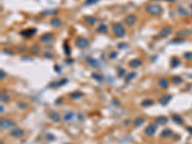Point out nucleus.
<instances>
[{
    "label": "nucleus",
    "instance_id": "obj_33",
    "mask_svg": "<svg viewBox=\"0 0 192 144\" xmlns=\"http://www.w3.org/2000/svg\"><path fill=\"white\" fill-rule=\"evenodd\" d=\"M0 98H1V102H4V103L8 102V101H9V99H10V97H9V96L7 95L6 93H3V92H1Z\"/></svg>",
    "mask_w": 192,
    "mask_h": 144
},
{
    "label": "nucleus",
    "instance_id": "obj_47",
    "mask_svg": "<svg viewBox=\"0 0 192 144\" xmlns=\"http://www.w3.org/2000/svg\"><path fill=\"white\" fill-rule=\"evenodd\" d=\"M47 138H54V136H49V135H47Z\"/></svg>",
    "mask_w": 192,
    "mask_h": 144
},
{
    "label": "nucleus",
    "instance_id": "obj_11",
    "mask_svg": "<svg viewBox=\"0 0 192 144\" xmlns=\"http://www.w3.org/2000/svg\"><path fill=\"white\" fill-rule=\"evenodd\" d=\"M36 32H37V29H26V30H22V31L20 32V35H21L22 37L30 38V37L33 36Z\"/></svg>",
    "mask_w": 192,
    "mask_h": 144
},
{
    "label": "nucleus",
    "instance_id": "obj_36",
    "mask_svg": "<svg viewBox=\"0 0 192 144\" xmlns=\"http://www.w3.org/2000/svg\"><path fill=\"white\" fill-rule=\"evenodd\" d=\"M43 56H44V57H46V58H48V59H52V58H53V54H52V53H50L49 51L44 52V53H43Z\"/></svg>",
    "mask_w": 192,
    "mask_h": 144
},
{
    "label": "nucleus",
    "instance_id": "obj_28",
    "mask_svg": "<svg viewBox=\"0 0 192 144\" xmlns=\"http://www.w3.org/2000/svg\"><path fill=\"white\" fill-rule=\"evenodd\" d=\"M74 117V112H67L64 116H63V120L64 121H70Z\"/></svg>",
    "mask_w": 192,
    "mask_h": 144
},
{
    "label": "nucleus",
    "instance_id": "obj_48",
    "mask_svg": "<svg viewBox=\"0 0 192 144\" xmlns=\"http://www.w3.org/2000/svg\"><path fill=\"white\" fill-rule=\"evenodd\" d=\"M0 109H1V111H0V112H4V108H3V106H1V108H0Z\"/></svg>",
    "mask_w": 192,
    "mask_h": 144
},
{
    "label": "nucleus",
    "instance_id": "obj_12",
    "mask_svg": "<svg viewBox=\"0 0 192 144\" xmlns=\"http://www.w3.org/2000/svg\"><path fill=\"white\" fill-rule=\"evenodd\" d=\"M141 64H142V63H141V61L138 60V59H134V60H132V61L129 62V65H130V67H132V68H137V67H139Z\"/></svg>",
    "mask_w": 192,
    "mask_h": 144
},
{
    "label": "nucleus",
    "instance_id": "obj_40",
    "mask_svg": "<svg viewBox=\"0 0 192 144\" xmlns=\"http://www.w3.org/2000/svg\"><path fill=\"white\" fill-rule=\"evenodd\" d=\"M184 58L185 59H192V53H185Z\"/></svg>",
    "mask_w": 192,
    "mask_h": 144
},
{
    "label": "nucleus",
    "instance_id": "obj_5",
    "mask_svg": "<svg viewBox=\"0 0 192 144\" xmlns=\"http://www.w3.org/2000/svg\"><path fill=\"white\" fill-rule=\"evenodd\" d=\"M75 45L79 48H85L88 45V40H87L85 38L79 37V38H77L76 40H75Z\"/></svg>",
    "mask_w": 192,
    "mask_h": 144
},
{
    "label": "nucleus",
    "instance_id": "obj_44",
    "mask_svg": "<svg viewBox=\"0 0 192 144\" xmlns=\"http://www.w3.org/2000/svg\"><path fill=\"white\" fill-rule=\"evenodd\" d=\"M4 53H8V54H13V51H10V50H4Z\"/></svg>",
    "mask_w": 192,
    "mask_h": 144
},
{
    "label": "nucleus",
    "instance_id": "obj_6",
    "mask_svg": "<svg viewBox=\"0 0 192 144\" xmlns=\"http://www.w3.org/2000/svg\"><path fill=\"white\" fill-rule=\"evenodd\" d=\"M172 27L170 26H165L163 27L160 32H159V38H166L170 34H172Z\"/></svg>",
    "mask_w": 192,
    "mask_h": 144
},
{
    "label": "nucleus",
    "instance_id": "obj_24",
    "mask_svg": "<svg viewBox=\"0 0 192 144\" xmlns=\"http://www.w3.org/2000/svg\"><path fill=\"white\" fill-rule=\"evenodd\" d=\"M172 131L171 130H169V129H165L163 130L162 132H161V136H162V137H168V136H172Z\"/></svg>",
    "mask_w": 192,
    "mask_h": 144
},
{
    "label": "nucleus",
    "instance_id": "obj_41",
    "mask_svg": "<svg viewBox=\"0 0 192 144\" xmlns=\"http://www.w3.org/2000/svg\"><path fill=\"white\" fill-rule=\"evenodd\" d=\"M126 46H127L126 43H120V44H118L117 47L119 48V49H124V47H126Z\"/></svg>",
    "mask_w": 192,
    "mask_h": 144
},
{
    "label": "nucleus",
    "instance_id": "obj_45",
    "mask_svg": "<svg viewBox=\"0 0 192 144\" xmlns=\"http://www.w3.org/2000/svg\"><path fill=\"white\" fill-rule=\"evenodd\" d=\"M61 101V98H60V99H58V100H56V105H58V104H61V103H60Z\"/></svg>",
    "mask_w": 192,
    "mask_h": 144
},
{
    "label": "nucleus",
    "instance_id": "obj_22",
    "mask_svg": "<svg viewBox=\"0 0 192 144\" xmlns=\"http://www.w3.org/2000/svg\"><path fill=\"white\" fill-rule=\"evenodd\" d=\"M180 64H181V61H180L179 58H177V57L172 58V60H171V66L172 67H177Z\"/></svg>",
    "mask_w": 192,
    "mask_h": 144
},
{
    "label": "nucleus",
    "instance_id": "obj_38",
    "mask_svg": "<svg viewBox=\"0 0 192 144\" xmlns=\"http://www.w3.org/2000/svg\"><path fill=\"white\" fill-rule=\"evenodd\" d=\"M125 75V69H120V71H119V73H118V77H123Z\"/></svg>",
    "mask_w": 192,
    "mask_h": 144
},
{
    "label": "nucleus",
    "instance_id": "obj_50",
    "mask_svg": "<svg viewBox=\"0 0 192 144\" xmlns=\"http://www.w3.org/2000/svg\"><path fill=\"white\" fill-rule=\"evenodd\" d=\"M166 1H171V2H173V1H176V0H166Z\"/></svg>",
    "mask_w": 192,
    "mask_h": 144
},
{
    "label": "nucleus",
    "instance_id": "obj_1",
    "mask_svg": "<svg viewBox=\"0 0 192 144\" xmlns=\"http://www.w3.org/2000/svg\"><path fill=\"white\" fill-rule=\"evenodd\" d=\"M146 11L152 16H160L162 13V8L161 5L158 4H150L146 7Z\"/></svg>",
    "mask_w": 192,
    "mask_h": 144
},
{
    "label": "nucleus",
    "instance_id": "obj_25",
    "mask_svg": "<svg viewBox=\"0 0 192 144\" xmlns=\"http://www.w3.org/2000/svg\"><path fill=\"white\" fill-rule=\"evenodd\" d=\"M144 118H142V117H137V118H136V120H135V122H134V124H135V126L136 127H140L143 123H144Z\"/></svg>",
    "mask_w": 192,
    "mask_h": 144
},
{
    "label": "nucleus",
    "instance_id": "obj_29",
    "mask_svg": "<svg viewBox=\"0 0 192 144\" xmlns=\"http://www.w3.org/2000/svg\"><path fill=\"white\" fill-rule=\"evenodd\" d=\"M172 82L174 84H181L183 82V79L180 76H173L172 77Z\"/></svg>",
    "mask_w": 192,
    "mask_h": 144
},
{
    "label": "nucleus",
    "instance_id": "obj_23",
    "mask_svg": "<svg viewBox=\"0 0 192 144\" xmlns=\"http://www.w3.org/2000/svg\"><path fill=\"white\" fill-rule=\"evenodd\" d=\"M91 77H92L94 80H96L97 82H99V83L103 82V80H104V78H103L102 75H100V74H98V73H95V72L91 74Z\"/></svg>",
    "mask_w": 192,
    "mask_h": 144
},
{
    "label": "nucleus",
    "instance_id": "obj_14",
    "mask_svg": "<svg viewBox=\"0 0 192 144\" xmlns=\"http://www.w3.org/2000/svg\"><path fill=\"white\" fill-rule=\"evenodd\" d=\"M172 99V96L169 95V94H166V95H163L161 99H160V103L161 104V105H167L168 104V102L170 101Z\"/></svg>",
    "mask_w": 192,
    "mask_h": 144
},
{
    "label": "nucleus",
    "instance_id": "obj_19",
    "mask_svg": "<svg viewBox=\"0 0 192 144\" xmlns=\"http://www.w3.org/2000/svg\"><path fill=\"white\" fill-rule=\"evenodd\" d=\"M155 122H156L157 125H165L168 122V119L165 116H161V117H158Z\"/></svg>",
    "mask_w": 192,
    "mask_h": 144
},
{
    "label": "nucleus",
    "instance_id": "obj_2",
    "mask_svg": "<svg viewBox=\"0 0 192 144\" xmlns=\"http://www.w3.org/2000/svg\"><path fill=\"white\" fill-rule=\"evenodd\" d=\"M112 32L115 37L117 38H124L126 36V31L125 28L121 23H115L112 26Z\"/></svg>",
    "mask_w": 192,
    "mask_h": 144
},
{
    "label": "nucleus",
    "instance_id": "obj_17",
    "mask_svg": "<svg viewBox=\"0 0 192 144\" xmlns=\"http://www.w3.org/2000/svg\"><path fill=\"white\" fill-rule=\"evenodd\" d=\"M66 83H67V79H61L60 82H53V83H51L49 86H50V87H54V88H58V87H61V86H62V85L66 84Z\"/></svg>",
    "mask_w": 192,
    "mask_h": 144
},
{
    "label": "nucleus",
    "instance_id": "obj_51",
    "mask_svg": "<svg viewBox=\"0 0 192 144\" xmlns=\"http://www.w3.org/2000/svg\"><path fill=\"white\" fill-rule=\"evenodd\" d=\"M191 9H192V5H191Z\"/></svg>",
    "mask_w": 192,
    "mask_h": 144
},
{
    "label": "nucleus",
    "instance_id": "obj_42",
    "mask_svg": "<svg viewBox=\"0 0 192 144\" xmlns=\"http://www.w3.org/2000/svg\"><path fill=\"white\" fill-rule=\"evenodd\" d=\"M0 73H1V80H3V79L6 77V73L3 71V70H1V71H0Z\"/></svg>",
    "mask_w": 192,
    "mask_h": 144
},
{
    "label": "nucleus",
    "instance_id": "obj_34",
    "mask_svg": "<svg viewBox=\"0 0 192 144\" xmlns=\"http://www.w3.org/2000/svg\"><path fill=\"white\" fill-rule=\"evenodd\" d=\"M100 0H85L84 1V5H93V4H95V3H97V2H99Z\"/></svg>",
    "mask_w": 192,
    "mask_h": 144
},
{
    "label": "nucleus",
    "instance_id": "obj_49",
    "mask_svg": "<svg viewBox=\"0 0 192 144\" xmlns=\"http://www.w3.org/2000/svg\"><path fill=\"white\" fill-rule=\"evenodd\" d=\"M187 130H189V131H190V132H192V129H191V128H188V129H187Z\"/></svg>",
    "mask_w": 192,
    "mask_h": 144
},
{
    "label": "nucleus",
    "instance_id": "obj_30",
    "mask_svg": "<svg viewBox=\"0 0 192 144\" xmlns=\"http://www.w3.org/2000/svg\"><path fill=\"white\" fill-rule=\"evenodd\" d=\"M152 104H153V101L150 100V99H145V100H143L142 103H141V105H142L143 107H149V106H151Z\"/></svg>",
    "mask_w": 192,
    "mask_h": 144
},
{
    "label": "nucleus",
    "instance_id": "obj_13",
    "mask_svg": "<svg viewBox=\"0 0 192 144\" xmlns=\"http://www.w3.org/2000/svg\"><path fill=\"white\" fill-rule=\"evenodd\" d=\"M50 24L55 27V28H58V27H61V20L58 17H53L51 20H50Z\"/></svg>",
    "mask_w": 192,
    "mask_h": 144
},
{
    "label": "nucleus",
    "instance_id": "obj_26",
    "mask_svg": "<svg viewBox=\"0 0 192 144\" xmlns=\"http://www.w3.org/2000/svg\"><path fill=\"white\" fill-rule=\"evenodd\" d=\"M83 96V93L82 92H80V91H74V92H72L71 94H70V97L72 98V99H79V98H81Z\"/></svg>",
    "mask_w": 192,
    "mask_h": 144
},
{
    "label": "nucleus",
    "instance_id": "obj_39",
    "mask_svg": "<svg viewBox=\"0 0 192 144\" xmlns=\"http://www.w3.org/2000/svg\"><path fill=\"white\" fill-rule=\"evenodd\" d=\"M26 49H27V48H26V46L22 45V46H18V49H17V50H18L19 52H24Z\"/></svg>",
    "mask_w": 192,
    "mask_h": 144
},
{
    "label": "nucleus",
    "instance_id": "obj_35",
    "mask_svg": "<svg viewBox=\"0 0 192 144\" xmlns=\"http://www.w3.org/2000/svg\"><path fill=\"white\" fill-rule=\"evenodd\" d=\"M179 13L181 15H183V16H187L188 15V12L186 10H184V8H182V7H179Z\"/></svg>",
    "mask_w": 192,
    "mask_h": 144
},
{
    "label": "nucleus",
    "instance_id": "obj_37",
    "mask_svg": "<svg viewBox=\"0 0 192 144\" xmlns=\"http://www.w3.org/2000/svg\"><path fill=\"white\" fill-rule=\"evenodd\" d=\"M116 56H117V52H112V53L110 54V60H113V59L116 58Z\"/></svg>",
    "mask_w": 192,
    "mask_h": 144
},
{
    "label": "nucleus",
    "instance_id": "obj_27",
    "mask_svg": "<svg viewBox=\"0 0 192 144\" xmlns=\"http://www.w3.org/2000/svg\"><path fill=\"white\" fill-rule=\"evenodd\" d=\"M63 49H64L65 55H66V56H69L70 53H71V51H70V48H69V45H68V42H67V41H65V42L63 43Z\"/></svg>",
    "mask_w": 192,
    "mask_h": 144
},
{
    "label": "nucleus",
    "instance_id": "obj_32",
    "mask_svg": "<svg viewBox=\"0 0 192 144\" xmlns=\"http://www.w3.org/2000/svg\"><path fill=\"white\" fill-rule=\"evenodd\" d=\"M137 76V73L136 72H130L128 75H127V77H126V82H130L133 78H135Z\"/></svg>",
    "mask_w": 192,
    "mask_h": 144
},
{
    "label": "nucleus",
    "instance_id": "obj_21",
    "mask_svg": "<svg viewBox=\"0 0 192 144\" xmlns=\"http://www.w3.org/2000/svg\"><path fill=\"white\" fill-rule=\"evenodd\" d=\"M84 22L87 24H94L96 22V18L95 17H93V16H84Z\"/></svg>",
    "mask_w": 192,
    "mask_h": 144
},
{
    "label": "nucleus",
    "instance_id": "obj_15",
    "mask_svg": "<svg viewBox=\"0 0 192 144\" xmlns=\"http://www.w3.org/2000/svg\"><path fill=\"white\" fill-rule=\"evenodd\" d=\"M158 84H159V86H160L161 88H167L169 87V83H168V81H167L165 78H161V79L159 80Z\"/></svg>",
    "mask_w": 192,
    "mask_h": 144
},
{
    "label": "nucleus",
    "instance_id": "obj_8",
    "mask_svg": "<svg viewBox=\"0 0 192 144\" xmlns=\"http://www.w3.org/2000/svg\"><path fill=\"white\" fill-rule=\"evenodd\" d=\"M124 21H125V23L127 24L128 26H133L134 24L136 23V21H137V17H136L135 15L130 14V15H128V16L125 17Z\"/></svg>",
    "mask_w": 192,
    "mask_h": 144
},
{
    "label": "nucleus",
    "instance_id": "obj_31",
    "mask_svg": "<svg viewBox=\"0 0 192 144\" xmlns=\"http://www.w3.org/2000/svg\"><path fill=\"white\" fill-rule=\"evenodd\" d=\"M39 49H40V46H39L38 44H34V45L31 47V51H32V53L37 54V53H38Z\"/></svg>",
    "mask_w": 192,
    "mask_h": 144
},
{
    "label": "nucleus",
    "instance_id": "obj_43",
    "mask_svg": "<svg viewBox=\"0 0 192 144\" xmlns=\"http://www.w3.org/2000/svg\"><path fill=\"white\" fill-rule=\"evenodd\" d=\"M26 106V104H24L23 102H20V103H18V107H20V108H24Z\"/></svg>",
    "mask_w": 192,
    "mask_h": 144
},
{
    "label": "nucleus",
    "instance_id": "obj_20",
    "mask_svg": "<svg viewBox=\"0 0 192 144\" xmlns=\"http://www.w3.org/2000/svg\"><path fill=\"white\" fill-rule=\"evenodd\" d=\"M172 119H173V121H174L175 123H177V124H183V123H184V120L182 118V116L179 115V114H173V115H172Z\"/></svg>",
    "mask_w": 192,
    "mask_h": 144
},
{
    "label": "nucleus",
    "instance_id": "obj_4",
    "mask_svg": "<svg viewBox=\"0 0 192 144\" xmlns=\"http://www.w3.org/2000/svg\"><path fill=\"white\" fill-rule=\"evenodd\" d=\"M156 131H157V125H156V124H150V125H148V126L145 128L144 134H145L146 136H153L155 135Z\"/></svg>",
    "mask_w": 192,
    "mask_h": 144
},
{
    "label": "nucleus",
    "instance_id": "obj_46",
    "mask_svg": "<svg viewBox=\"0 0 192 144\" xmlns=\"http://www.w3.org/2000/svg\"><path fill=\"white\" fill-rule=\"evenodd\" d=\"M54 68H55V70H57V71H60V67H59V66H57V65H56Z\"/></svg>",
    "mask_w": 192,
    "mask_h": 144
},
{
    "label": "nucleus",
    "instance_id": "obj_18",
    "mask_svg": "<svg viewBox=\"0 0 192 144\" xmlns=\"http://www.w3.org/2000/svg\"><path fill=\"white\" fill-rule=\"evenodd\" d=\"M96 32L101 33V34L107 33V32H108V26L105 25V24H101V25H99V26L96 28Z\"/></svg>",
    "mask_w": 192,
    "mask_h": 144
},
{
    "label": "nucleus",
    "instance_id": "obj_9",
    "mask_svg": "<svg viewBox=\"0 0 192 144\" xmlns=\"http://www.w3.org/2000/svg\"><path fill=\"white\" fill-rule=\"evenodd\" d=\"M53 38H54V36H53V34L52 33H45V34H43L42 36H40V38H39V40L42 41V42H49V41H51L52 40H53Z\"/></svg>",
    "mask_w": 192,
    "mask_h": 144
},
{
    "label": "nucleus",
    "instance_id": "obj_7",
    "mask_svg": "<svg viewBox=\"0 0 192 144\" xmlns=\"http://www.w3.org/2000/svg\"><path fill=\"white\" fill-rule=\"evenodd\" d=\"M85 63H86L89 66H91V67H93V68H99V67H100L99 62H98L97 60L93 59L92 57H87V58H85Z\"/></svg>",
    "mask_w": 192,
    "mask_h": 144
},
{
    "label": "nucleus",
    "instance_id": "obj_10",
    "mask_svg": "<svg viewBox=\"0 0 192 144\" xmlns=\"http://www.w3.org/2000/svg\"><path fill=\"white\" fill-rule=\"evenodd\" d=\"M11 136H13V137H16V138H18V137H21V136H24V131L23 130H21V129H14L12 132H11Z\"/></svg>",
    "mask_w": 192,
    "mask_h": 144
},
{
    "label": "nucleus",
    "instance_id": "obj_16",
    "mask_svg": "<svg viewBox=\"0 0 192 144\" xmlns=\"http://www.w3.org/2000/svg\"><path fill=\"white\" fill-rule=\"evenodd\" d=\"M49 117H50V119L52 120L53 122H59V121L61 120L60 115H59L58 112H51L49 113Z\"/></svg>",
    "mask_w": 192,
    "mask_h": 144
},
{
    "label": "nucleus",
    "instance_id": "obj_3",
    "mask_svg": "<svg viewBox=\"0 0 192 144\" xmlns=\"http://www.w3.org/2000/svg\"><path fill=\"white\" fill-rule=\"evenodd\" d=\"M0 125H1V128H4V129H12V128L15 127V123L11 119H3L2 118L0 121Z\"/></svg>",
    "mask_w": 192,
    "mask_h": 144
}]
</instances>
